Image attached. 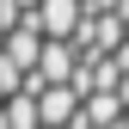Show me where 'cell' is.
I'll return each mask as SVG.
<instances>
[{
  "label": "cell",
  "instance_id": "6da1fadb",
  "mask_svg": "<svg viewBox=\"0 0 129 129\" xmlns=\"http://www.w3.org/2000/svg\"><path fill=\"white\" fill-rule=\"evenodd\" d=\"M74 25H80V0H37V12H31V31L43 43H68Z\"/></svg>",
  "mask_w": 129,
  "mask_h": 129
},
{
  "label": "cell",
  "instance_id": "7a4b0ae2",
  "mask_svg": "<svg viewBox=\"0 0 129 129\" xmlns=\"http://www.w3.org/2000/svg\"><path fill=\"white\" fill-rule=\"evenodd\" d=\"M80 111V92L68 80H55V86H37V129H68V117Z\"/></svg>",
  "mask_w": 129,
  "mask_h": 129
},
{
  "label": "cell",
  "instance_id": "3957f363",
  "mask_svg": "<svg viewBox=\"0 0 129 129\" xmlns=\"http://www.w3.org/2000/svg\"><path fill=\"white\" fill-rule=\"evenodd\" d=\"M37 55H43V37L31 31V19H19V25L6 31V55H0V61L19 68V74H31V68H37Z\"/></svg>",
  "mask_w": 129,
  "mask_h": 129
},
{
  "label": "cell",
  "instance_id": "277c9868",
  "mask_svg": "<svg viewBox=\"0 0 129 129\" xmlns=\"http://www.w3.org/2000/svg\"><path fill=\"white\" fill-rule=\"evenodd\" d=\"M0 129H37V92H12L0 111Z\"/></svg>",
  "mask_w": 129,
  "mask_h": 129
},
{
  "label": "cell",
  "instance_id": "5b68a950",
  "mask_svg": "<svg viewBox=\"0 0 129 129\" xmlns=\"http://www.w3.org/2000/svg\"><path fill=\"white\" fill-rule=\"evenodd\" d=\"M12 92H25V74H19V68H6V61H0V99H12Z\"/></svg>",
  "mask_w": 129,
  "mask_h": 129
},
{
  "label": "cell",
  "instance_id": "8992f818",
  "mask_svg": "<svg viewBox=\"0 0 129 129\" xmlns=\"http://www.w3.org/2000/svg\"><path fill=\"white\" fill-rule=\"evenodd\" d=\"M6 6L19 12V19H25V12H37V0H6Z\"/></svg>",
  "mask_w": 129,
  "mask_h": 129
}]
</instances>
